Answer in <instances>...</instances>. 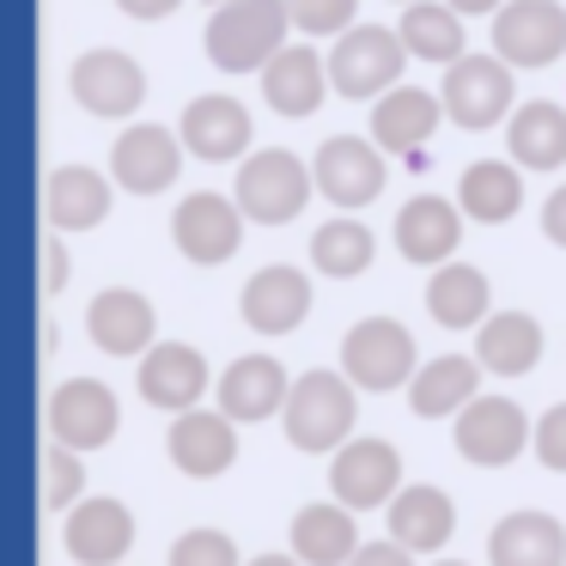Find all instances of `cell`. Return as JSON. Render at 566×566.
<instances>
[{"label": "cell", "instance_id": "obj_1", "mask_svg": "<svg viewBox=\"0 0 566 566\" xmlns=\"http://www.w3.org/2000/svg\"><path fill=\"white\" fill-rule=\"evenodd\" d=\"M354 420H359V390L347 384V371L335 366H311L293 378V396H286V444H298V451L323 457V451H342V444H354Z\"/></svg>", "mask_w": 566, "mask_h": 566}, {"label": "cell", "instance_id": "obj_2", "mask_svg": "<svg viewBox=\"0 0 566 566\" xmlns=\"http://www.w3.org/2000/svg\"><path fill=\"white\" fill-rule=\"evenodd\" d=\"M286 0H226L208 13V62L226 74H250V67H269L286 50Z\"/></svg>", "mask_w": 566, "mask_h": 566}, {"label": "cell", "instance_id": "obj_3", "mask_svg": "<svg viewBox=\"0 0 566 566\" xmlns=\"http://www.w3.org/2000/svg\"><path fill=\"white\" fill-rule=\"evenodd\" d=\"M311 189V165L286 147H262V153H244L238 159V177H232V201L244 208V220L256 226H286L293 213H305Z\"/></svg>", "mask_w": 566, "mask_h": 566}, {"label": "cell", "instance_id": "obj_4", "mask_svg": "<svg viewBox=\"0 0 566 566\" xmlns=\"http://www.w3.org/2000/svg\"><path fill=\"white\" fill-rule=\"evenodd\" d=\"M408 62H415V55H408L402 31L359 19V25L347 31V38H335V50H329V92H342V98H384V92L402 86Z\"/></svg>", "mask_w": 566, "mask_h": 566}, {"label": "cell", "instance_id": "obj_5", "mask_svg": "<svg viewBox=\"0 0 566 566\" xmlns=\"http://www.w3.org/2000/svg\"><path fill=\"white\" fill-rule=\"evenodd\" d=\"M420 366L427 359H420L408 323H396V317H359L342 335V371L354 390H408Z\"/></svg>", "mask_w": 566, "mask_h": 566}, {"label": "cell", "instance_id": "obj_6", "mask_svg": "<svg viewBox=\"0 0 566 566\" xmlns=\"http://www.w3.org/2000/svg\"><path fill=\"white\" fill-rule=\"evenodd\" d=\"M311 177H317V196L335 201V213H359L366 201L384 196V147L371 135H329L311 153Z\"/></svg>", "mask_w": 566, "mask_h": 566}, {"label": "cell", "instance_id": "obj_7", "mask_svg": "<svg viewBox=\"0 0 566 566\" xmlns=\"http://www.w3.org/2000/svg\"><path fill=\"white\" fill-rule=\"evenodd\" d=\"M444 116H451L457 128H493V123H512L517 111V80L512 67L500 62V55H463V62L444 67Z\"/></svg>", "mask_w": 566, "mask_h": 566}, {"label": "cell", "instance_id": "obj_8", "mask_svg": "<svg viewBox=\"0 0 566 566\" xmlns=\"http://www.w3.org/2000/svg\"><path fill=\"white\" fill-rule=\"evenodd\" d=\"M50 444H67V451H104L123 427V402L104 378H62L50 390Z\"/></svg>", "mask_w": 566, "mask_h": 566}, {"label": "cell", "instance_id": "obj_9", "mask_svg": "<svg viewBox=\"0 0 566 566\" xmlns=\"http://www.w3.org/2000/svg\"><path fill=\"white\" fill-rule=\"evenodd\" d=\"M451 439H457V451H463L469 463L505 469L536 444V427H530V415L512 402V396H475V402L451 420Z\"/></svg>", "mask_w": 566, "mask_h": 566}, {"label": "cell", "instance_id": "obj_10", "mask_svg": "<svg viewBox=\"0 0 566 566\" xmlns=\"http://www.w3.org/2000/svg\"><path fill=\"white\" fill-rule=\"evenodd\" d=\"M402 451L390 439H354L329 457V493L347 512H390V500L402 493Z\"/></svg>", "mask_w": 566, "mask_h": 566}, {"label": "cell", "instance_id": "obj_11", "mask_svg": "<svg viewBox=\"0 0 566 566\" xmlns=\"http://www.w3.org/2000/svg\"><path fill=\"white\" fill-rule=\"evenodd\" d=\"M493 55L505 67H548L566 55V7L560 0H505L493 13Z\"/></svg>", "mask_w": 566, "mask_h": 566}, {"label": "cell", "instance_id": "obj_12", "mask_svg": "<svg viewBox=\"0 0 566 566\" xmlns=\"http://www.w3.org/2000/svg\"><path fill=\"white\" fill-rule=\"evenodd\" d=\"M67 92H74L92 116H135L140 98H147V67H140L128 50L98 43V50L74 55V67H67Z\"/></svg>", "mask_w": 566, "mask_h": 566}, {"label": "cell", "instance_id": "obj_13", "mask_svg": "<svg viewBox=\"0 0 566 566\" xmlns=\"http://www.w3.org/2000/svg\"><path fill=\"white\" fill-rule=\"evenodd\" d=\"M189 147L177 128L165 123H128L123 135H116L111 147V177L123 189H135V196H159V189L177 184V171H184Z\"/></svg>", "mask_w": 566, "mask_h": 566}, {"label": "cell", "instance_id": "obj_14", "mask_svg": "<svg viewBox=\"0 0 566 566\" xmlns=\"http://www.w3.org/2000/svg\"><path fill=\"white\" fill-rule=\"evenodd\" d=\"M171 238L189 262L213 269V262H226L238 250V238H244V208H238L232 196H220V189H196V196L177 201Z\"/></svg>", "mask_w": 566, "mask_h": 566}, {"label": "cell", "instance_id": "obj_15", "mask_svg": "<svg viewBox=\"0 0 566 566\" xmlns=\"http://www.w3.org/2000/svg\"><path fill=\"white\" fill-rule=\"evenodd\" d=\"M238 317L256 335H293L311 317V274L293 262H262L238 293Z\"/></svg>", "mask_w": 566, "mask_h": 566}, {"label": "cell", "instance_id": "obj_16", "mask_svg": "<svg viewBox=\"0 0 566 566\" xmlns=\"http://www.w3.org/2000/svg\"><path fill=\"white\" fill-rule=\"evenodd\" d=\"M62 548L80 566H123V554L135 548V512L111 493H86L62 517Z\"/></svg>", "mask_w": 566, "mask_h": 566}, {"label": "cell", "instance_id": "obj_17", "mask_svg": "<svg viewBox=\"0 0 566 566\" xmlns=\"http://www.w3.org/2000/svg\"><path fill=\"white\" fill-rule=\"evenodd\" d=\"M135 384H140V396H147L153 408H165V415H189V408H201V396H208V384H220L208 371V354L201 347H189V342H159L147 359H140V371H135Z\"/></svg>", "mask_w": 566, "mask_h": 566}, {"label": "cell", "instance_id": "obj_18", "mask_svg": "<svg viewBox=\"0 0 566 566\" xmlns=\"http://www.w3.org/2000/svg\"><path fill=\"white\" fill-rule=\"evenodd\" d=\"M457 244H463V208L457 196H408L396 208V250L420 269H444L457 262Z\"/></svg>", "mask_w": 566, "mask_h": 566}, {"label": "cell", "instance_id": "obj_19", "mask_svg": "<svg viewBox=\"0 0 566 566\" xmlns=\"http://www.w3.org/2000/svg\"><path fill=\"white\" fill-rule=\"evenodd\" d=\"M213 396H220V415H232L238 427H256V420H269V415H286L293 378H286V366L274 354H238L232 366L220 371Z\"/></svg>", "mask_w": 566, "mask_h": 566}, {"label": "cell", "instance_id": "obj_20", "mask_svg": "<svg viewBox=\"0 0 566 566\" xmlns=\"http://www.w3.org/2000/svg\"><path fill=\"white\" fill-rule=\"evenodd\" d=\"M86 335L116 359H135V354L147 359L153 347H159L153 342V335H159V311H153V298L135 293V286H104L86 305Z\"/></svg>", "mask_w": 566, "mask_h": 566}, {"label": "cell", "instance_id": "obj_21", "mask_svg": "<svg viewBox=\"0 0 566 566\" xmlns=\"http://www.w3.org/2000/svg\"><path fill=\"white\" fill-rule=\"evenodd\" d=\"M165 451H171V463L189 481H213L238 463V420L220 415V408H189V415L171 420Z\"/></svg>", "mask_w": 566, "mask_h": 566}, {"label": "cell", "instance_id": "obj_22", "mask_svg": "<svg viewBox=\"0 0 566 566\" xmlns=\"http://www.w3.org/2000/svg\"><path fill=\"white\" fill-rule=\"evenodd\" d=\"M111 201H116V177H104L98 165H55L43 177V220L55 232H92V226L111 220Z\"/></svg>", "mask_w": 566, "mask_h": 566}, {"label": "cell", "instance_id": "obj_23", "mask_svg": "<svg viewBox=\"0 0 566 566\" xmlns=\"http://www.w3.org/2000/svg\"><path fill=\"white\" fill-rule=\"evenodd\" d=\"M177 135H184V147L196 153V159H238V153L250 147V135H256V123H250V111L238 98H226V92H201V98L184 104V116H177Z\"/></svg>", "mask_w": 566, "mask_h": 566}, {"label": "cell", "instance_id": "obj_24", "mask_svg": "<svg viewBox=\"0 0 566 566\" xmlns=\"http://www.w3.org/2000/svg\"><path fill=\"white\" fill-rule=\"evenodd\" d=\"M488 566H566V524L554 512H505L488 530Z\"/></svg>", "mask_w": 566, "mask_h": 566}, {"label": "cell", "instance_id": "obj_25", "mask_svg": "<svg viewBox=\"0 0 566 566\" xmlns=\"http://www.w3.org/2000/svg\"><path fill=\"white\" fill-rule=\"evenodd\" d=\"M457 536V505L432 481H408L390 500V542H402L408 554H439Z\"/></svg>", "mask_w": 566, "mask_h": 566}, {"label": "cell", "instance_id": "obj_26", "mask_svg": "<svg viewBox=\"0 0 566 566\" xmlns=\"http://www.w3.org/2000/svg\"><path fill=\"white\" fill-rule=\"evenodd\" d=\"M286 542H293V554L305 566H347L359 554V524L342 500H311L293 512Z\"/></svg>", "mask_w": 566, "mask_h": 566}, {"label": "cell", "instance_id": "obj_27", "mask_svg": "<svg viewBox=\"0 0 566 566\" xmlns=\"http://www.w3.org/2000/svg\"><path fill=\"white\" fill-rule=\"evenodd\" d=\"M329 92V55L311 43H286L269 67H262V98L281 116H311Z\"/></svg>", "mask_w": 566, "mask_h": 566}, {"label": "cell", "instance_id": "obj_28", "mask_svg": "<svg viewBox=\"0 0 566 566\" xmlns=\"http://www.w3.org/2000/svg\"><path fill=\"white\" fill-rule=\"evenodd\" d=\"M427 317L439 329H481L493 317V286L475 262H444L427 274Z\"/></svg>", "mask_w": 566, "mask_h": 566}, {"label": "cell", "instance_id": "obj_29", "mask_svg": "<svg viewBox=\"0 0 566 566\" xmlns=\"http://www.w3.org/2000/svg\"><path fill=\"white\" fill-rule=\"evenodd\" d=\"M444 116V98L427 86H396L384 92L378 104H371V140H378L384 153H415L432 140V128H439Z\"/></svg>", "mask_w": 566, "mask_h": 566}, {"label": "cell", "instance_id": "obj_30", "mask_svg": "<svg viewBox=\"0 0 566 566\" xmlns=\"http://www.w3.org/2000/svg\"><path fill=\"white\" fill-rule=\"evenodd\" d=\"M475 396H481V359L475 354H439L415 371V384H408V408H415L420 420H439V415L457 420Z\"/></svg>", "mask_w": 566, "mask_h": 566}, {"label": "cell", "instance_id": "obj_31", "mask_svg": "<svg viewBox=\"0 0 566 566\" xmlns=\"http://www.w3.org/2000/svg\"><path fill=\"white\" fill-rule=\"evenodd\" d=\"M505 153H512V165H524V171H554V165H566V104H554V98L517 104L512 123H505Z\"/></svg>", "mask_w": 566, "mask_h": 566}, {"label": "cell", "instance_id": "obj_32", "mask_svg": "<svg viewBox=\"0 0 566 566\" xmlns=\"http://www.w3.org/2000/svg\"><path fill=\"white\" fill-rule=\"evenodd\" d=\"M475 359L493 378H524L542 359V323L530 311H493L475 329Z\"/></svg>", "mask_w": 566, "mask_h": 566}, {"label": "cell", "instance_id": "obj_33", "mask_svg": "<svg viewBox=\"0 0 566 566\" xmlns=\"http://www.w3.org/2000/svg\"><path fill=\"white\" fill-rule=\"evenodd\" d=\"M457 208L481 226H505L524 208V165L512 159H475L457 177Z\"/></svg>", "mask_w": 566, "mask_h": 566}, {"label": "cell", "instance_id": "obj_34", "mask_svg": "<svg viewBox=\"0 0 566 566\" xmlns=\"http://www.w3.org/2000/svg\"><path fill=\"white\" fill-rule=\"evenodd\" d=\"M396 31H402L408 55L415 62H463L469 43H463V13L457 7H444V0H415V7H402V19H396Z\"/></svg>", "mask_w": 566, "mask_h": 566}, {"label": "cell", "instance_id": "obj_35", "mask_svg": "<svg viewBox=\"0 0 566 566\" xmlns=\"http://www.w3.org/2000/svg\"><path fill=\"white\" fill-rule=\"evenodd\" d=\"M371 256H378V238H371V226L359 220V213H329V220L311 232V262H317L323 274H335V281L366 274Z\"/></svg>", "mask_w": 566, "mask_h": 566}, {"label": "cell", "instance_id": "obj_36", "mask_svg": "<svg viewBox=\"0 0 566 566\" xmlns=\"http://www.w3.org/2000/svg\"><path fill=\"white\" fill-rule=\"evenodd\" d=\"M38 488H43V505H50V512H74V505L86 500V463H80V451H67V444H43Z\"/></svg>", "mask_w": 566, "mask_h": 566}, {"label": "cell", "instance_id": "obj_37", "mask_svg": "<svg viewBox=\"0 0 566 566\" xmlns=\"http://www.w3.org/2000/svg\"><path fill=\"white\" fill-rule=\"evenodd\" d=\"M171 566H244L238 560V542L213 524H196L171 542Z\"/></svg>", "mask_w": 566, "mask_h": 566}, {"label": "cell", "instance_id": "obj_38", "mask_svg": "<svg viewBox=\"0 0 566 566\" xmlns=\"http://www.w3.org/2000/svg\"><path fill=\"white\" fill-rule=\"evenodd\" d=\"M286 13L305 38H347L359 25V0H286Z\"/></svg>", "mask_w": 566, "mask_h": 566}, {"label": "cell", "instance_id": "obj_39", "mask_svg": "<svg viewBox=\"0 0 566 566\" xmlns=\"http://www.w3.org/2000/svg\"><path fill=\"white\" fill-rule=\"evenodd\" d=\"M536 463L554 469V475H566V402L542 408V420H536Z\"/></svg>", "mask_w": 566, "mask_h": 566}, {"label": "cell", "instance_id": "obj_40", "mask_svg": "<svg viewBox=\"0 0 566 566\" xmlns=\"http://www.w3.org/2000/svg\"><path fill=\"white\" fill-rule=\"evenodd\" d=\"M38 286H43V298H55V293H62V286H67V244H62V232H43Z\"/></svg>", "mask_w": 566, "mask_h": 566}, {"label": "cell", "instance_id": "obj_41", "mask_svg": "<svg viewBox=\"0 0 566 566\" xmlns=\"http://www.w3.org/2000/svg\"><path fill=\"white\" fill-rule=\"evenodd\" d=\"M347 566H415V554H408L402 542L384 536V542H359V554Z\"/></svg>", "mask_w": 566, "mask_h": 566}, {"label": "cell", "instance_id": "obj_42", "mask_svg": "<svg viewBox=\"0 0 566 566\" xmlns=\"http://www.w3.org/2000/svg\"><path fill=\"white\" fill-rule=\"evenodd\" d=\"M542 232H548V244L566 250V184H554V196L542 201Z\"/></svg>", "mask_w": 566, "mask_h": 566}, {"label": "cell", "instance_id": "obj_43", "mask_svg": "<svg viewBox=\"0 0 566 566\" xmlns=\"http://www.w3.org/2000/svg\"><path fill=\"white\" fill-rule=\"evenodd\" d=\"M116 7H123L128 19H165V13H177L184 0H116Z\"/></svg>", "mask_w": 566, "mask_h": 566}, {"label": "cell", "instance_id": "obj_44", "mask_svg": "<svg viewBox=\"0 0 566 566\" xmlns=\"http://www.w3.org/2000/svg\"><path fill=\"white\" fill-rule=\"evenodd\" d=\"M444 7H457V13H500V7H505V0H444Z\"/></svg>", "mask_w": 566, "mask_h": 566}, {"label": "cell", "instance_id": "obj_45", "mask_svg": "<svg viewBox=\"0 0 566 566\" xmlns=\"http://www.w3.org/2000/svg\"><path fill=\"white\" fill-rule=\"evenodd\" d=\"M244 566H305V560H298V554L293 548H286V554H250V560Z\"/></svg>", "mask_w": 566, "mask_h": 566}, {"label": "cell", "instance_id": "obj_46", "mask_svg": "<svg viewBox=\"0 0 566 566\" xmlns=\"http://www.w3.org/2000/svg\"><path fill=\"white\" fill-rule=\"evenodd\" d=\"M432 566H469V560H432Z\"/></svg>", "mask_w": 566, "mask_h": 566}, {"label": "cell", "instance_id": "obj_47", "mask_svg": "<svg viewBox=\"0 0 566 566\" xmlns=\"http://www.w3.org/2000/svg\"><path fill=\"white\" fill-rule=\"evenodd\" d=\"M208 7H226V0H208Z\"/></svg>", "mask_w": 566, "mask_h": 566}, {"label": "cell", "instance_id": "obj_48", "mask_svg": "<svg viewBox=\"0 0 566 566\" xmlns=\"http://www.w3.org/2000/svg\"><path fill=\"white\" fill-rule=\"evenodd\" d=\"M402 7H415V0H402Z\"/></svg>", "mask_w": 566, "mask_h": 566}]
</instances>
